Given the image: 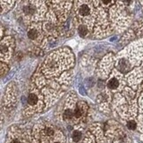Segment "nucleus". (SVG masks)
<instances>
[{"label":"nucleus","instance_id":"nucleus-21","mask_svg":"<svg viewBox=\"0 0 143 143\" xmlns=\"http://www.w3.org/2000/svg\"><path fill=\"white\" fill-rule=\"evenodd\" d=\"M82 143H97L94 139V136L90 132H87V133L85 134V138L83 140Z\"/></svg>","mask_w":143,"mask_h":143},{"label":"nucleus","instance_id":"nucleus-14","mask_svg":"<svg viewBox=\"0 0 143 143\" xmlns=\"http://www.w3.org/2000/svg\"><path fill=\"white\" fill-rule=\"evenodd\" d=\"M125 80L130 87L135 88L137 86L143 81V64L140 66L132 70L125 76Z\"/></svg>","mask_w":143,"mask_h":143},{"label":"nucleus","instance_id":"nucleus-2","mask_svg":"<svg viewBox=\"0 0 143 143\" xmlns=\"http://www.w3.org/2000/svg\"><path fill=\"white\" fill-rule=\"evenodd\" d=\"M143 64V41L135 42L118 54L116 68L122 74L131 72Z\"/></svg>","mask_w":143,"mask_h":143},{"label":"nucleus","instance_id":"nucleus-15","mask_svg":"<svg viewBox=\"0 0 143 143\" xmlns=\"http://www.w3.org/2000/svg\"><path fill=\"white\" fill-rule=\"evenodd\" d=\"M88 111V106L84 101H78L74 111V125H80L84 122Z\"/></svg>","mask_w":143,"mask_h":143},{"label":"nucleus","instance_id":"nucleus-7","mask_svg":"<svg viewBox=\"0 0 143 143\" xmlns=\"http://www.w3.org/2000/svg\"><path fill=\"white\" fill-rule=\"evenodd\" d=\"M33 133L28 129L14 126L8 130L5 143H33Z\"/></svg>","mask_w":143,"mask_h":143},{"label":"nucleus","instance_id":"nucleus-8","mask_svg":"<svg viewBox=\"0 0 143 143\" xmlns=\"http://www.w3.org/2000/svg\"><path fill=\"white\" fill-rule=\"evenodd\" d=\"M52 5L50 8L53 10L58 19V24H63L66 22L69 19V14L72 7V2H60V1H50Z\"/></svg>","mask_w":143,"mask_h":143},{"label":"nucleus","instance_id":"nucleus-5","mask_svg":"<svg viewBox=\"0 0 143 143\" xmlns=\"http://www.w3.org/2000/svg\"><path fill=\"white\" fill-rule=\"evenodd\" d=\"M126 1L116 2L109 10L110 21L112 28H117L118 31H122L130 23V12L126 9Z\"/></svg>","mask_w":143,"mask_h":143},{"label":"nucleus","instance_id":"nucleus-4","mask_svg":"<svg viewBox=\"0 0 143 143\" xmlns=\"http://www.w3.org/2000/svg\"><path fill=\"white\" fill-rule=\"evenodd\" d=\"M74 4L73 21L75 26L83 24L93 30L98 14L94 3L91 1H76Z\"/></svg>","mask_w":143,"mask_h":143},{"label":"nucleus","instance_id":"nucleus-10","mask_svg":"<svg viewBox=\"0 0 143 143\" xmlns=\"http://www.w3.org/2000/svg\"><path fill=\"white\" fill-rule=\"evenodd\" d=\"M76 94L71 93L67 96L63 108V119L70 125H74V111H75L76 104L78 102Z\"/></svg>","mask_w":143,"mask_h":143},{"label":"nucleus","instance_id":"nucleus-11","mask_svg":"<svg viewBox=\"0 0 143 143\" xmlns=\"http://www.w3.org/2000/svg\"><path fill=\"white\" fill-rule=\"evenodd\" d=\"M44 33L43 30V23L37 22L32 23L28 27L27 36L30 41L33 42L36 45H43L44 42Z\"/></svg>","mask_w":143,"mask_h":143},{"label":"nucleus","instance_id":"nucleus-9","mask_svg":"<svg viewBox=\"0 0 143 143\" xmlns=\"http://www.w3.org/2000/svg\"><path fill=\"white\" fill-rule=\"evenodd\" d=\"M126 84L125 77L117 69H113L111 75L108 78L106 82V87L112 92H123Z\"/></svg>","mask_w":143,"mask_h":143},{"label":"nucleus","instance_id":"nucleus-22","mask_svg":"<svg viewBox=\"0 0 143 143\" xmlns=\"http://www.w3.org/2000/svg\"><path fill=\"white\" fill-rule=\"evenodd\" d=\"M137 126H138V124L134 119H130L128 121H126V127L130 130V131H134V130H136Z\"/></svg>","mask_w":143,"mask_h":143},{"label":"nucleus","instance_id":"nucleus-18","mask_svg":"<svg viewBox=\"0 0 143 143\" xmlns=\"http://www.w3.org/2000/svg\"><path fill=\"white\" fill-rule=\"evenodd\" d=\"M80 125H75V128L72 132L70 143H82L85 136L83 135V130Z\"/></svg>","mask_w":143,"mask_h":143},{"label":"nucleus","instance_id":"nucleus-23","mask_svg":"<svg viewBox=\"0 0 143 143\" xmlns=\"http://www.w3.org/2000/svg\"><path fill=\"white\" fill-rule=\"evenodd\" d=\"M9 68H8V65H6V63L1 62V75H4V74H6V72H8Z\"/></svg>","mask_w":143,"mask_h":143},{"label":"nucleus","instance_id":"nucleus-13","mask_svg":"<svg viewBox=\"0 0 143 143\" xmlns=\"http://www.w3.org/2000/svg\"><path fill=\"white\" fill-rule=\"evenodd\" d=\"M114 63H115V56L112 53L108 54L106 57H104L97 70L98 76L102 79L109 78L111 72L113 71Z\"/></svg>","mask_w":143,"mask_h":143},{"label":"nucleus","instance_id":"nucleus-17","mask_svg":"<svg viewBox=\"0 0 143 143\" xmlns=\"http://www.w3.org/2000/svg\"><path fill=\"white\" fill-rule=\"evenodd\" d=\"M15 87L14 84H11L7 87V90L5 92V100L6 102V106L11 107L12 105L15 104V101H16V93H15Z\"/></svg>","mask_w":143,"mask_h":143},{"label":"nucleus","instance_id":"nucleus-16","mask_svg":"<svg viewBox=\"0 0 143 143\" xmlns=\"http://www.w3.org/2000/svg\"><path fill=\"white\" fill-rule=\"evenodd\" d=\"M113 132L114 143H130V139L127 133L117 124Z\"/></svg>","mask_w":143,"mask_h":143},{"label":"nucleus","instance_id":"nucleus-3","mask_svg":"<svg viewBox=\"0 0 143 143\" xmlns=\"http://www.w3.org/2000/svg\"><path fill=\"white\" fill-rule=\"evenodd\" d=\"M47 4L45 1H21L17 5L16 12L29 26L32 23L41 22L42 19L47 21L49 13Z\"/></svg>","mask_w":143,"mask_h":143},{"label":"nucleus","instance_id":"nucleus-12","mask_svg":"<svg viewBox=\"0 0 143 143\" xmlns=\"http://www.w3.org/2000/svg\"><path fill=\"white\" fill-rule=\"evenodd\" d=\"M15 49V41L12 36H6L2 38L0 46V56L1 62L6 63L12 58Z\"/></svg>","mask_w":143,"mask_h":143},{"label":"nucleus","instance_id":"nucleus-1","mask_svg":"<svg viewBox=\"0 0 143 143\" xmlns=\"http://www.w3.org/2000/svg\"><path fill=\"white\" fill-rule=\"evenodd\" d=\"M74 65V58L71 50L62 48L51 52L47 56L40 71L47 79L57 78L65 73V71L72 68Z\"/></svg>","mask_w":143,"mask_h":143},{"label":"nucleus","instance_id":"nucleus-6","mask_svg":"<svg viewBox=\"0 0 143 143\" xmlns=\"http://www.w3.org/2000/svg\"><path fill=\"white\" fill-rule=\"evenodd\" d=\"M44 96L42 94L40 89L34 83L30 87L29 92L27 96V105L24 109V115L31 116L36 113L41 112L44 108Z\"/></svg>","mask_w":143,"mask_h":143},{"label":"nucleus","instance_id":"nucleus-19","mask_svg":"<svg viewBox=\"0 0 143 143\" xmlns=\"http://www.w3.org/2000/svg\"><path fill=\"white\" fill-rule=\"evenodd\" d=\"M77 32H78V34L80 35V36L85 38V37L89 36V34L92 32V29L89 27H87V25L80 24V25L77 26Z\"/></svg>","mask_w":143,"mask_h":143},{"label":"nucleus","instance_id":"nucleus-20","mask_svg":"<svg viewBox=\"0 0 143 143\" xmlns=\"http://www.w3.org/2000/svg\"><path fill=\"white\" fill-rule=\"evenodd\" d=\"M14 4V1H1V12H6L10 11Z\"/></svg>","mask_w":143,"mask_h":143}]
</instances>
